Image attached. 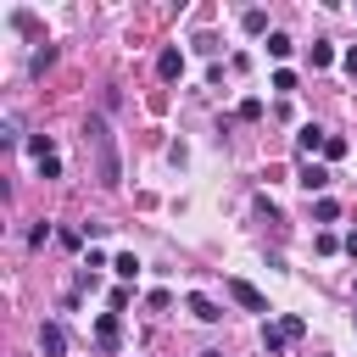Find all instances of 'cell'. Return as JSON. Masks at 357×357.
Wrapping results in <instances>:
<instances>
[{"mask_svg":"<svg viewBox=\"0 0 357 357\" xmlns=\"http://www.w3.org/2000/svg\"><path fill=\"white\" fill-rule=\"evenodd\" d=\"M117 340H123L117 312H100V318H95V346H100V351H117Z\"/></svg>","mask_w":357,"mask_h":357,"instance_id":"3957f363","label":"cell"},{"mask_svg":"<svg viewBox=\"0 0 357 357\" xmlns=\"http://www.w3.org/2000/svg\"><path fill=\"white\" fill-rule=\"evenodd\" d=\"M351 324H357V318H351Z\"/></svg>","mask_w":357,"mask_h":357,"instance_id":"484cf974","label":"cell"},{"mask_svg":"<svg viewBox=\"0 0 357 357\" xmlns=\"http://www.w3.org/2000/svg\"><path fill=\"white\" fill-rule=\"evenodd\" d=\"M156 73H162V78H167V84H173V78H178V73H184V50H178V45H167V50H162V56H156Z\"/></svg>","mask_w":357,"mask_h":357,"instance_id":"5b68a950","label":"cell"},{"mask_svg":"<svg viewBox=\"0 0 357 357\" xmlns=\"http://www.w3.org/2000/svg\"><path fill=\"white\" fill-rule=\"evenodd\" d=\"M112 273H117V279H139V257H134V251H117V257H112Z\"/></svg>","mask_w":357,"mask_h":357,"instance_id":"9c48e42d","label":"cell"},{"mask_svg":"<svg viewBox=\"0 0 357 357\" xmlns=\"http://www.w3.org/2000/svg\"><path fill=\"white\" fill-rule=\"evenodd\" d=\"M0 139H6V145H17V139H22V128H17V117H6V123H0Z\"/></svg>","mask_w":357,"mask_h":357,"instance_id":"ffe728a7","label":"cell"},{"mask_svg":"<svg viewBox=\"0 0 357 357\" xmlns=\"http://www.w3.org/2000/svg\"><path fill=\"white\" fill-rule=\"evenodd\" d=\"M335 61V45H312V67H329Z\"/></svg>","mask_w":357,"mask_h":357,"instance_id":"e0dca14e","label":"cell"},{"mask_svg":"<svg viewBox=\"0 0 357 357\" xmlns=\"http://www.w3.org/2000/svg\"><path fill=\"white\" fill-rule=\"evenodd\" d=\"M279 329H284V335H290V340H301V335H307V324H301V318H296V312H290V318H284V324H279Z\"/></svg>","mask_w":357,"mask_h":357,"instance_id":"603a6c76","label":"cell"},{"mask_svg":"<svg viewBox=\"0 0 357 357\" xmlns=\"http://www.w3.org/2000/svg\"><path fill=\"white\" fill-rule=\"evenodd\" d=\"M240 28H245V33H262V28H268V11H245Z\"/></svg>","mask_w":357,"mask_h":357,"instance_id":"5bb4252c","label":"cell"},{"mask_svg":"<svg viewBox=\"0 0 357 357\" xmlns=\"http://www.w3.org/2000/svg\"><path fill=\"white\" fill-rule=\"evenodd\" d=\"M335 218H340V206H335L329 195H324V201H312V223H335Z\"/></svg>","mask_w":357,"mask_h":357,"instance_id":"4fadbf2b","label":"cell"},{"mask_svg":"<svg viewBox=\"0 0 357 357\" xmlns=\"http://www.w3.org/2000/svg\"><path fill=\"white\" fill-rule=\"evenodd\" d=\"M262 346H268V357H279V351L290 346V335H284L279 324H268V329H262Z\"/></svg>","mask_w":357,"mask_h":357,"instance_id":"30bf717a","label":"cell"},{"mask_svg":"<svg viewBox=\"0 0 357 357\" xmlns=\"http://www.w3.org/2000/svg\"><path fill=\"white\" fill-rule=\"evenodd\" d=\"M84 145L95 151V184H100V190H117V184H123V162H117V145H112V128H106L100 112L84 123Z\"/></svg>","mask_w":357,"mask_h":357,"instance_id":"6da1fadb","label":"cell"},{"mask_svg":"<svg viewBox=\"0 0 357 357\" xmlns=\"http://www.w3.org/2000/svg\"><path fill=\"white\" fill-rule=\"evenodd\" d=\"M28 151H33V167H39L45 156H56V139H50V134H33V139H28Z\"/></svg>","mask_w":357,"mask_h":357,"instance_id":"8fae6325","label":"cell"},{"mask_svg":"<svg viewBox=\"0 0 357 357\" xmlns=\"http://www.w3.org/2000/svg\"><path fill=\"white\" fill-rule=\"evenodd\" d=\"M340 245H346V257H351V262H357V229H351V234H346V240H340Z\"/></svg>","mask_w":357,"mask_h":357,"instance_id":"d4e9b609","label":"cell"},{"mask_svg":"<svg viewBox=\"0 0 357 357\" xmlns=\"http://www.w3.org/2000/svg\"><path fill=\"white\" fill-rule=\"evenodd\" d=\"M229 296H234L245 312H268V296H262L257 284H245V279H229Z\"/></svg>","mask_w":357,"mask_h":357,"instance_id":"7a4b0ae2","label":"cell"},{"mask_svg":"<svg viewBox=\"0 0 357 357\" xmlns=\"http://www.w3.org/2000/svg\"><path fill=\"white\" fill-rule=\"evenodd\" d=\"M324 156H329V162H340V156H346V139H340V134H329V139H324Z\"/></svg>","mask_w":357,"mask_h":357,"instance_id":"2e32d148","label":"cell"},{"mask_svg":"<svg viewBox=\"0 0 357 357\" xmlns=\"http://www.w3.org/2000/svg\"><path fill=\"white\" fill-rule=\"evenodd\" d=\"M290 50H296V45H290V33H268V56H273V61H284Z\"/></svg>","mask_w":357,"mask_h":357,"instance_id":"7c38bea8","label":"cell"},{"mask_svg":"<svg viewBox=\"0 0 357 357\" xmlns=\"http://www.w3.org/2000/svg\"><path fill=\"white\" fill-rule=\"evenodd\" d=\"M340 61H346V73H351V78H357V45H351V50H346V56H340Z\"/></svg>","mask_w":357,"mask_h":357,"instance_id":"cb8c5ba5","label":"cell"},{"mask_svg":"<svg viewBox=\"0 0 357 357\" xmlns=\"http://www.w3.org/2000/svg\"><path fill=\"white\" fill-rule=\"evenodd\" d=\"M39 351L45 357H67V329L61 324H39Z\"/></svg>","mask_w":357,"mask_h":357,"instance_id":"277c9868","label":"cell"},{"mask_svg":"<svg viewBox=\"0 0 357 357\" xmlns=\"http://www.w3.org/2000/svg\"><path fill=\"white\" fill-rule=\"evenodd\" d=\"M145 301H151V312H167V307H173V296H167V290H151Z\"/></svg>","mask_w":357,"mask_h":357,"instance_id":"7402d4cb","label":"cell"},{"mask_svg":"<svg viewBox=\"0 0 357 357\" xmlns=\"http://www.w3.org/2000/svg\"><path fill=\"white\" fill-rule=\"evenodd\" d=\"M324 184H329V167H324V162H307V167H301V190H307V195H318Z\"/></svg>","mask_w":357,"mask_h":357,"instance_id":"52a82bcc","label":"cell"},{"mask_svg":"<svg viewBox=\"0 0 357 357\" xmlns=\"http://www.w3.org/2000/svg\"><path fill=\"white\" fill-rule=\"evenodd\" d=\"M268 84H273V89H279V95H290V89H296V73H290V67H279V73H273V78H268Z\"/></svg>","mask_w":357,"mask_h":357,"instance_id":"9a60e30c","label":"cell"},{"mask_svg":"<svg viewBox=\"0 0 357 357\" xmlns=\"http://www.w3.org/2000/svg\"><path fill=\"white\" fill-rule=\"evenodd\" d=\"M240 117H245V123H257V117H262V100H257V95H251V100H240Z\"/></svg>","mask_w":357,"mask_h":357,"instance_id":"d6986e66","label":"cell"},{"mask_svg":"<svg viewBox=\"0 0 357 357\" xmlns=\"http://www.w3.org/2000/svg\"><path fill=\"white\" fill-rule=\"evenodd\" d=\"M50 61H56V50H50V45H45V50H33V61H28V67H33V73H45V67H50Z\"/></svg>","mask_w":357,"mask_h":357,"instance_id":"ac0fdd59","label":"cell"},{"mask_svg":"<svg viewBox=\"0 0 357 357\" xmlns=\"http://www.w3.org/2000/svg\"><path fill=\"white\" fill-rule=\"evenodd\" d=\"M184 307H190V318H201V324H218V318H223V312H218V301H212V296H201V290H195Z\"/></svg>","mask_w":357,"mask_h":357,"instance_id":"8992f818","label":"cell"},{"mask_svg":"<svg viewBox=\"0 0 357 357\" xmlns=\"http://www.w3.org/2000/svg\"><path fill=\"white\" fill-rule=\"evenodd\" d=\"M324 139H329V134H324L318 123H301V134H296V145H301L307 156H312V151H324Z\"/></svg>","mask_w":357,"mask_h":357,"instance_id":"ba28073f","label":"cell"},{"mask_svg":"<svg viewBox=\"0 0 357 357\" xmlns=\"http://www.w3.org/2000/svg\"><path fill=\"white\" fill-rule=\"evenodd\" d=\"M39 178H61V156H45L39 162Z\"/></svg>","mask_w":357,"mask_h":357,"instance_id":"44dd1931","label":"cell"}]
</instances>
